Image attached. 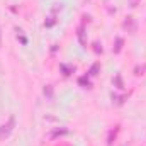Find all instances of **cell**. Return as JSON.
I'll return each mask as SVG.
<instances>
[{
	"instance_id": "obj_1",
	"label": "cell",
	"mask_w": 146,
	"mask_h": 146,
	"mask_svg": "<svg viewBox=\"0 0 146 146\" xmlns=\"http://www.w3.org/2000/svg\"><path fill=\"white\" fill-rule=\"evenodd\" d=\"M14 127H15V117H14V115H10V117H9V121H7L5 124H2V126H0V141H3L5 138H9V136L12 134Z\"/></svg>"
},
{
	"instance_id": "obj_2",
	"label": "cell",
	"mask_w": 146,
	"mask_h": 146,
	"mask_svg": "<svg viewBox=\"0 0 146 146\" xmlns=\"http://www.w3.org/2000/svg\"><path fill=\"white\" fill-rule=\"evenodd\" d=\"M122 27L127 31V33H131V34H134L136 33V29H138V22H136V19L134 17H126V21L122 22Z\"/></svg>"
},
{
	"instance_id": "obj_3",
	"label": "cell",
	"mask_w": 146,
	"mask_h": 146,
	"mask_svg": "<svg viewBox=\"0 0 146 146\" xmlns=\"http://www.w3.org/2000/svg\"><path fill=\"white\" fill-rule=\"evenodd\" d=\"M78 41H80V44L83 48H87V39H85V29H83V26L78 27Z\"/></svg>"
},
{
	"instance_id": "obj_4",
	"label": "cell",
	"mask_w": 146,
	"mask_h": 146,
	"mask_svg": "<svg viewBox=\"0 0 146 146\" xmlns=\"http://www.w3.org/2000/svg\"><path fill=\"white\" fill-rule=\"evenodd\" d=\"M122 44H124V39L122 37H115V44H114V48H112V51L117 54V53H121V49H122Z\"/></svg>"
},
{
	"instance_id": "obj_5",
	"label": "cell",
	"mask_w": 146,
	"mask_h": 146,
	"mask_svg": "<svg viewBox=\"0 0 146 146\" xmlns=\"http://www.w3.org/2000/svg\"><path fill=\"white\" fill-rule=\"evenodd\" d=\"M112 100H114L117 106H121V104L126 100V95H117V94H112Z\"/></svg>"
},
{
	"instance_id": "obj_6",
	"label": "cell",
	"mask_w": 146,
	"mask_h": 146,
	"mask_svg": "<svg viewBox=\"0 0 146 146\" xmlns=\"http://www.w3.org/2000/svg\"><path fill=\"white\" fill-rule=\"evenodd\" d=\"M99 70H100V63H94L92 68H90V72H88V76H95L99 73Z\"/></svg>"
},
{
	"instance_id": "obj_7",
	"label": "cell",
	"mask_w": 146,
	"mask_h": 146,
	"mask_svg": "<svg viewBox=\"0 0 146 146\" xmlns=\"http://www.w3.org/2000/svg\"><path fill=\"white\" fill-rule=\"evenodd\" d=\"M78 83H80L82 87H85V88L90 87V80H88V76H80V78H78Z\"/></svg>"
},
{
	"instance_id": "obj_8",
	"label": "cell",
	"mask_w": 146,
	"mask_h": 146,
	"mask_svg": "<svg viewBox=\"0 0 146 146\" xmlns=\"http://www.w3.org/2000/svg\"><path fill=\"white\" fill-rule=\"evenodd\" d=\"M53 94H54V92H53V87H51V85H46V87H44V95H46V99L51 100V99H53Z\"/></svg>"
},
{
	"instance_id": "obj_9",
	"label": "cell",
	"mask_w": 146,
	"mask_h": 146,
	"mask_svg": "<svg viewBox=\"0 0 146 146\" xmlns=\"http://www.w3.org/2000/svg\"><path fill=\"white\" fill-rule=\"evenodd\" d=\"M146 65H143V66H136V68H134V75H138V76H139V75H146Z\"/></svg>"
},
{
	"instance_id": "obj_10",
	"label": "cell",
	"mask_w": 146,
	"mask_h": 146,
	"mask_svg": "<svg viewBox=\"0 0 146 146\" xmlns=\"http://www.w3.org/2000/svg\"><path fill=\"white\" fill-rule=\"evenodd\" d=\"M61 134H68V129H56L51 136H53V138H56V136H61Z\"/></svg>"
},
{
	"instance_id": "obj_11",
	"label": "cell",
	"mask_w": 146,
	"mask_h": 146,
	"mask_svg": "<svg viewBox=\"0 0 146 146\" xmlns=\"http://www.w3.org/2000/svg\"><path fill=\"white\" fill-rule=\"evenodd\" d=\"M114 83L117 85V88H124V85H122V80H121V76H119V75L114 78Z\"/></svg>"
},
{
	"instance_id": "obj_12",
	"label": "cell",
	"mask_w": 146,
	"mask_h": 146,
	"mask_svg": "<svg viewBox=\"0 0 146 146\" xmlns=\"http://www.w3.org/2000/svg\"><path fill=\"white\" fill-rule=\"evenodd\" d=\"M61 70L65 72V75H70V73H72L75 68H72V66H66V65H61Z\"/></svg>"
},
{
	"instance_id": "obj_13",
	"label": "cell",
	"mask_w": 146,
	"mask_h": 146,
	"mask_svg": "<svg viewBox=\"0 0 146 146\" xmlns=\"http://www.w3.org/2000/svg\"><path fill=\"white\" fill-rule=\"evenodd\" d=\"M117 131H119V129H115V131H110V134H109V141H107V145H112V139H114V138H115V134H117Z\"/></svg>"
},
{
	"instance_id": "obj_14",
	"label": "cell",
	"mask_w": 146,
	"mask_h": 146,
	"mask_svg": "<svg viewBox=\"0 0 146 146\" xmlns=\"http://www.w3.org/2000/svg\"><path fill=\"white\" fill-rule=\"evenodd\" d=\"M54 22H56V19H54V15H51V17H49V21L46 22V26H48V27H51V26H54Z\"/></svg>"
},
{
	"instance_id": "obj_15",
	"label": "cell",
	"mask_w": 146,
	"mask_h": 146,
	"mask_svg": "<svg viewBox=\"0 0 146 146\" xmlns=\"http://www.w3.org/2000/svg\"><path fill=\"white\" fill-rule=\"evenodd\" d=\"M141 0H129V3H131V7H136L138 3H139Z\"/></svg>"
},
{
	"instance_id": "obj_16",
	"label": "cell",
	"mask_w": 146,
	"mask_h": 146,
	"mask_svg": "<svg viewBox=\"0 0 146 146\" xmlns=\"http://www.w3.org/2000/svg\"><path fill=\"white\" fill-rule=\"evenodd\" d=\"M0 48H2V29H0Z\"/></svg>"
}]
</instances>
